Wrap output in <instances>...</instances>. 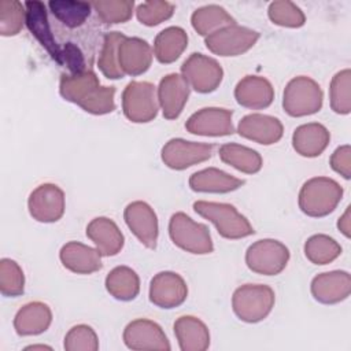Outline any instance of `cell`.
<instances>
[{
  "instance_id": "obj_37",
  "label": "cell",
  "mask_w": 351,
  "mask_h": 351,
  "mask_svg": "<svg viewBox=\"0 0 351 351\" xmlns=\"http://www.w3.org/2000/svg\"><path fill=\"white\" fill-rule=\"evenodd\" d=\"M25 291V276L21 266L10 258L0 261V292L7 298H16Z\"/></svg>"
},
{
  "instance_id": "obj_34",
  "label": "cell",
  "mask_w": 351,
  "mask_h": 351,
  "mask_svg": "<svg viewBox=\"0 0 351 351\" xmlns=\"http://www.w3.org/2000/svg\"><path fill=\"white\" fill-rule=\"evenodd\" d=\"M125 37L126 36L121 32H110L103 38L97 67L103 75L110 80H119L125 75L118 63V47Z\"/></svg>"
},
{
  "instance_id": "obj_43",
  "label": "cell",
  "mask_w": 351,
  "mask_h": 351,
  "mask_svg": "<svg viewBox=\"0 0 351 351\" xmlns=\"http://www.w3.org/2000/svg\"><path fill=\"white\" fill-rule=\"evenodd\" d=\"M330 167L339 173L343 178L350 180L351 177V147L348 144L337 147L330 159H329Z\"/></svg>"
},
{
  "instance_id": "obj_46",
  "label": "cell",
  "mask_w": 351,
  "mask_h": 351,
  "mask_svg": "<svg viewBox=\"0 0 351 351\" xmlns=\"http://www.w3.org/2000/svg\"><path fill=\"white\" fill-rule=\"evenodd\" d=\"M45 348L51 350V347H48V346H43V344H38V346H29V347H26V350H45Z\"/></svg>"
},
{
  "instance_id": "obj_31",
  "label": "cell",
  "mask_w": 351,
  "mask_h": 351,
  "mask_svg": "<svg viewBox=\"0 0 351 351\" xmlns=\"http://www.w3.org/2000/svg\"><path fill=\"white\" fill-rule=\"evenodd\" d=\"M221 160L245 174H255L262 169L263 160L258 151L241 144L228 143L219 147Z\"/></svg>"
},
{
  "instance_id": "obj_1",
  "label": "cell",
  "mask_w": 351,
  "mask_h": 351,
  "mask_svg": "<svg viewBox=\"0 0 351 351\" xmlns=\"http://www.w3.org/2000/svg\"><path fill=\"white\" fill-rule=\"evenodd\" d=\"M59 93L64 100L93 115H104L115 110V88L101 86L97 75L89 69L63 74L59 81Z\"/></svg>"
},
{
  "instance_id": "obj_19",
  "label": "cell",
  "mask_w": 351,
  "mask_h": 351,
  "mask_svg": "<svg viewBox=\"0 0 351 351\" xmlns=\"http://www.w3.org/2000/svg\"><path fill=\"white\" fill-rule=\"evenodd\" d=\"M237 132L241 137L258 144L270 145L282 137L284 128L278 118L266 114H248L239 121Z\"/></svg>"
},
{
  "instance_id": "obj_44",
  "label": "cell",
  "mask_w": 351,
  "mask_h": 351,
  "mask_svg": "<svg viewBox=\"0 0 351 351\" xmlns=\"http://www.w3.org/2000/svg\"><path fill=\"white\" fill-rule=\"evenodd\" d=\"M62 66H67V69L70 70L71 74L85 70V62H84L82 52L73 43H66L63 47Z\"/></svg>"
},
{
  "instance_id": "obj_32",
  "label": "cell",
  "mask_w": 351,
  "mask_h": 351,
  "mask_svg": "<svg viewBox=\"0 0 351 351\" xmlns=\"http://www.w3.org/2000/svg\"><path fill=\"white\" fill-rule=\"evenodd\" d=\"M191 23H192V27L200 36L207 37L208 34L225 26L234 25L236 21L223 7L218 4H207L193 11L191 16Z\"/></svg>"
},
{
  "instance_id": "obj_35",
  "label": "cell",
  "mask_w": 351,
  "mask_h": 351,
  "mask_svg": "<svg viewBox=\"0 0 351 351\" xmlns=\"http://www.w3.org/2000/svg\"><path fill=\"white\" fill-rule=\"evenodd\" d=\"M48 8L67 27H78L89 16L92 4L74 0H51Z\"/></svg>"
},
{
  "instance_id": "obj_21",
  "label": "cell",
  "mask_w": 351,
  "mask_h": 351,
  "mask_svg": "<svg viewBox=\"0 0 351 351\" xmlns=\"http://www.w3.org/2000/svg\"><path fill=\"white\" fill-rule=\"evenodd\" d=\"M118 63L123 74L140 75L152 63V48L140 37H125L118 47Z\"/></svg>"
},
{
  "instance_id": "obj_27",
  "label": "cell",
  "mask_w": 351,
  "mask_h": 351,
  "mask_svg": "<svg viewBox=\"0 0 351 351\" xmlns=\"http://www.w3.org/2000/svg\"><path fill=\"white\" fill-rule=\"evenodd\" d=\"M188 184L189 188L195 192L228 193L243 186L245 181L217 167H207L193 173L189 177Z\"/></svg>"
},
{
  "instance_id": "obj_14",
  "label": "cell",
  "mask_w": 351,
  "mask_h": 351,
  "mask_svg": "<svg viewBox=\"0 0 351 351\" xmlns=\"http://www.w3.org/2000/svg\"><path fill=\"white\" fill-rule=\"evenodd\" d=\"M123 219L128 228L143 245H145L149 250L156 248L159 234L158 217L148 203L143 200L129 203L125 207Z\"/></svg>"
},
{
  "instance_id": "obj_16",
  "label": "cell",
  "mask_w": 351,
  "mask_h": 351,
  "mask_svg": "<svg viewBox=\"0 0 351 351\" xmlns=\"http://www.w3.org/2000/svg\"><path fill=\"white\" fill-rule=\"evenodd\" d=\"M233 112L221 107H204L193 112L185 122V129L197 136H229L234 133Z\"/></svg>"
},
{
  "instance_id": "obj_39",
  "label": "cell",
  "mask_w": 351,
  "mask_h": 351,
  "mask_svg": "<svg viewBox=\"0 0 351 351\" xmlns=\"http://www.w3.org/2000/svg\"><path fill=\"white\" fill-rule=\"evenodd\" d=\"M267 15L273 23L282 27H302L306 22L303 11L288 0L271 1L267 8Z\"/></svg>"
},
{
  "instance_id": "obj_26",
  "label": "cell",
  "mask_w": 351,
  "mask_h": 351,
  "mask_svg": "<svg viewBox=\"0 0 351 351\" xmlns=\"http://www.w3.org/2000/svg\"><path fill=\"white\" fill-rule=\"evenodd\" d=\"M52 322V311L44 302L23 304L14 318V329L19 336H36L45 332Z\"/></svg>"
},
{
  "instance_id": "obj_13",
  "label": "cell",
  "mask_w": 351,
  "mask_h": 351,
  "mask_svg": "<svg viewBox=\"0 0 351 351\" xmlns=\"http://www.w3.org/2000/svg\"><path fill=\"white\" fill-rule=\"evenodd\" d=\"M27 208L33 219L38 222H56L64 214V192L56 184H41L30 192Z\"/></svg>"
},
{
  "instance_id": "obj_5",
  "label": "cell",
  "mask_w": 351,
  "mask_h": 351,
  "mask_svg": "<svg viewBox=\"0 0 351 351\" xmlns=\"http://www.w3.org/2000/svg\"><path fill=\"white\" fill-rule=\"evenodd\" d=\"M169 236L178 248L196 254L206 255L214 251V244L208 228L204 223L195 222L185 213H176L169 221Z\"/></svg>"
},
{
  "instance_id": "obj_40",
  "label": "cell",
  "mask_w": 351,
  "mask_h": 351,
  "mask_svg": "<svg viewBox=\"0 0 351 351\" xmlns=\"http://www.w3.org/2000/svg\"><path fill=\"white\" fill-rule=\"evenodd\" d=\"M104 23H123L132 18L133 0H99L90 3Z\"/></svg>"
},
{
  "instance_id": "obj_7",
  "label": "cell",
  "mask_w": 351,
  "mask_h": 351,
  "mask_svg": "<svg viewBox=\"0 0 351 351\" xmlns=\"http://www.w3.org/2000/svg\"><path fill=\"white\" fill-rule=\"evenodd\" d=\"M122 110L134 123H145L158 115L156 88L148 81H130L122 92Z\"/></svg>"
},
{
  "instance_id": "obj_4",
  "label": "cell",
  "mask_w": 351,
  "mask_h": 351,
  "mask_svg": "<svg viewBox=\"0 0 351 351\" xmlns=\"http://www.w3.org/2000/svg\"><path fill=\"white\" fill-rule=\"evenodd\" d=\"M276 295L269 285L244 284L232 296V308L239 319L256 324L265 319L274 307Z\"/></svg>"
},
{
  "instance_id": "obj_30",
  "label": "cell",
  "mask_w": 351,
  "mask_h": 351,
  "mask_svg": "<svg viewBox=\"0 0 351 351\" xmlns=\"http://www.w3.org/2000/svg\"><path fill=\"white\" fill-rule=\"evenodd\" d=\"M107 292L121 302L133 300L140 292V278L129 266H117L106 277Z\"/></svg>"
},
{
  "instance_id": "obj_8",
  "label": "cell",
  "mask_w": 351,
  "mask_h": 351,
  "mask_svg": "<svg viewBox=\"0 0 351 351\" xmlns=\"http://www.w3.org/2000/svg\"><path fill=\"white\" fill-rule=\"evenodd\" d=\"M289 250L278 240L262 239L252 243L245 251V263L256 274L276 276L280 274L288 261Z\"/></svg>"
},
{
  "instance_id": "obj_24",
  "label": "cell",
  "mask_w": 351,
  "mask_h": 351,
  "mask_svg": "<svg viewBox=\"0 0 351 351\" xmlns=\"http://www.w3.org/2000/svg\"><path fill=\"white\" fill-rule=\"evenodd\" d=\"M86 236L93 241L101 256L117 255L125 243L118 225L107 217L93 218L86 226Z\"/></svg>"
},
{
  "instance_id": "obj_11",
  "label": "cell",
  "mask_w": 351,
  "mask_h": 351,
  "mask_svg": "<svg viewBox=\"0 0 351 351\" xmlns=\"http://www.w3.org/2000/svg\"><path fill=\"white\" fill-rule=\"evenodd\" d=\"M213 144L188 141L184 138L169 140L160 152L162 162L173 170H185L211 158Z\"/></svg>"
},
{
  "instance_id": "obj_42",
  "label": "cell",
  "mask_w": 351,
  "mask_h": 351,
  "mask_svg": "<svg viewBox=\"0 0 351 351\" xmlns=\"http://www.w3.org/2000/svg\"><path fill=\"white\" fill-rule=\"evenodd\" d=\"M63 347L66 351H96L99 350V339L89 325L80 324L66 333Z\"/></svg>"
},
{
  "instance_id": "obj_33",
  "label": "cell",
  "mask_w": 351,
  "mask_h": 351,
  "mask_svg": "<svg viewBox=\"0 0 351 351\" xmlns=\"http://www.w3.org/2000/svg\"><path fill=\"white\" fill-rule=\"evenodd\" d=\"M304 255L314 265H328L341 255V245L328 234H313L304 243Z\"/></svg>"
},
{
  "instance_id": "obj_36",
  "label": "cell",
  "mask_w": 351,
  "mask_h": 351,
  "mask_svg": "<svg viewBox=\"0 0 351 351\" xmlns=\"http://www.w3.org/2000/svg\"><path fill=\"white\" fill-rule=\"evenodd\" d=\"M351 70L344 69L336 73L330 81L329 99L330 108L336 114H350L351 111Z\"/></svg>"
},
{
  "instance_id": "obj_41",
  "label": "cell",
  "mask_w": 351,
  "mask_h": 351,
  "mask_svg": "<svg viewBox=\"0 0 351 351\" xmlns=\"http://www.w3.org/2000/svg\"><path fill=\"white\" fill-rule=\"evenodd\" d=\"M174 14V4L169 1H160V0H151L144 1L137 5L136 15L140 23L145 26H156L169 18H171Z\"/></svg>"
},
{
  "instance_id": "obj_15",
  "label": "cell",
  "mask_w": 351,
  "mask_h": 351,
  "mask_svg": "<svg viewBox=\"0 0 351 351\" xmlns=\"http://www.w3.org/2000/svg\"><path fill=\"white\" fill-rule=\"evenodd\" d=\"M188 296L185 280L176 271H159L149 282V302L160 308L181 306Z\"/></svg>"
},
{
  "instance_id": "obj_9",
  "label": "cell",
  "mask_w": 351,
  "mask_h": 351,
  "mask_svg": "<svg viewBox=\"0 0 351 351\" xmlns=\"http://www.w3.org/2000/svg\"><path fill=\"white\" fill-rule=\"evenodd\" d=\"M181 75L197 93H210L222 82L223 70L214 58L193 52L184 60Z\"/></svg>"
},
{
  "instance_id": "obj_17",
  "label": "cell",
  "mask_w": 351,
  "mask_h": 351,
  "mask_svg": "<svg viewBox=\"0 0 351 351\" xmlns=\"http://www.w3.org/2000/svg\"><path fill=\"white\" fill-rule=\"evenodd\" d=\"M26 8V26L30 30V33L37 38V41L45 48V51L51 55V58L58 63L62 64L63 59V47H59L52 30L49 27L47 8L43 1L33 0V1H25Z\"/></svg>"
},
{
  "instance_id": "obj_10",
  "label": "cell",
  "mask_w": 351,
  "mask_h": 351,
  "mask_svg": "<svg viewBox=\"0 0 351 351\" xmlns=\"http://www.w3.org/2000/svg\"><path fill=\"white\" fill-rule=\"evenodd\" d=\"M259 40V33L240 25L225 26L204 38L207 49L219 56H237L251 49Z\"/></svg>"
},
{
  "instance_id": "obj_38",
  "label": "cell",
  "mask_w": 351,
  "mask_h": 351,
  "mask_svg": "<svg viewBox=\"0 0 351 351\" xmlns=\"http://www.w3.org/2000/svg\"><path fill=\"white\" fill-rule=\"evenodd\" d=\"M26 21V8L18 0L0 1V34L15 36L18 34Z\"/></svg>"
},
{
  "instance_id": "obj_29",
  "label": "cell",
  "mask_w": 351,
  "mask_h": 351,
  "mask_svg": "<svg viewBox=\"0 0 351 351\" xmlns=\"http://www.w3.org/2000/svg\"><path fill=\"white\" fill-rule=\"evenodd\" d=\"M188 47V34L180 26H169L159 32L154 41V53L160 63L176 62Z\"/></svg>"
},
{
  "instance_id": "obj_45",
  "label": "cell",
  "mask_w": 351,
  "mask_h": 351,
  "mask_svg": "<svg viewBox=\"0 0 351 351\" xmlns=\"http://www.w3.org/2000/svg\"><path fill=\"white\" fill-rule=\"evenodd\" d=\"M350 206L346 208L343 215L337 221V228L348 239L351 236V215H350Z\"/></svg>"
},
{
  "instance_id": "obj_12",
  "label": "cell",
  "mask_w": 351,
  "mask_h": 351,
  "mask_svg": "<svg viewBox=\"0 0 351 351\" xmlns=\"http://www.w3.org/2000/svg\"><path fill=\"white\" fill-rule=\"evenodd\" d=\"M123 343L136 351H169L171 348L160 325L147 318H137L125 326Z\"/></svg>"
},
{
  "instance_id": "obj_20",
  "label": "cell",
  "mask_w": 351,
  "mask_h": 351,
  "mask_svg": "<svg viewBox=\"0 0 351 351\" xmlns=\"http://www.w3.org/2000/svg\"><path fill=\"white\" fill-rule=\"evenodd\" d=\"M189 90L191 88L186 81L177 73H170L160 80L158 86V100L166 119H176L180 117L188 101Z\"/></svg>"
},
{
  "instance_id": "obj_23",
  "label": "cell",
  "mask_w": 351,
  "mask_h": 351,
  "mask_svg": "<svg viewBox=\"0 0 351 351\" xmlns=\"http://www.w3.org/2000/svg\"><path fill=\"white\" fill-rule=\"evenodd\" d=\"M62 265L77 274H90L103 267L101 254L97 248H92L80 241L66 243L59 252Z\"/></svg>"
},
{
  "instance_id": "obj_25",
  "label": "cell",
  "mask_w": 351,
  "mask_h": 351,
  "mask_svg": "<svg viewBox=\"0 0 351 351\" xmlns=\"http://www.w3.org/2000/svg\"><path fill=\"white\" fill-rule=\"evenodd\" d=\"M330 141L329 130L318 123L308 122L298 126L292 134L293 149L304 158L319 156Z\"/></svg>"
},
{
  "instance_id": "obj_2",
  "label": "cell",
  "mask_w": 351,
  "mask_h": 351,
  "mask_svg": "<svg viewBox=\"0 0 351 351\" xmlns=\"http://www.w3.org/2000/svg\"><path fill=\"white\" fill-rule=\"evenodd\" d=\"M341 185L329 177H313L299 191V208L308 217L319 218L335 211L343 197Z\"/></svg>"
},
{
  "instance_id": "obj_28",
  "label": "cell",
  "mask_w": 351,
  "mask_h": 351,
  "mask_svg": "<svg viewBox=\"0 0 351 351\" xmlns=\"http://www.w3.org/2000/svg\"><path fill=\"white\" fill-rule=\"evenodd\" d=\"M174 335L182 351H204L210 346L207 325L193 315H181L177 318L174 322Z\"/></svg>"
},
{
  "instance_id": "obj_18",
  "label": "cell",
  "mask_w": 351,
  "mask_h": 351,
  "mask_svg": "<svg viewBox=\"0 0 351 351\" xmlns=\"http://www.w3.org/2000/svg\"><path fill=\"white\" fill-rule=\"evenodd\" d=\"M313 298L322 304H336L351 293V276L346 270H332L315 276L311 280Z\"/></svg>"
},
{
  "instance_id": "obj_3",
  "label": "cell",
  "mask_w": 351,
  "mask_h": 351,
  "mask_svg": "<svg viewBox=\"0 0 351 351\" xmlns=\"http://www.w3.org/2000/svg\"><path fill=\"white\" fill-rule=\"evenodd\" d=\"M193 210L204 219L213 222L217 232L225 239L237 240L255 233L250 221L233 204L197 200L193 203Z\"/></svg>"
},
{
  "instance_id": "obj_22",
  "label": "cell",
  "mask_w": 351,
  "mask_h": 351,
  "mask_svg": "<svg viewBox=\"0 0 351 351\" xmlns=\"http://www.w3.org/2000/svg\"><path fill=\"white\" fill-rule=\"evenodd\" d=\"M234 99L245 108H266L273 103L274 88L265 77L245 75L234 88Z\"/></svg>"
},
{
  "instance_id": "obj_6",
  "label": "cell",
  "mask_w": 351,
  "mask_h": 351,
  "mask_svg": "<svg viewBox=\"0 0 351 351\" xmlns=\"http://www.w3.org/2000/svg\"><path fill=\"white\" fill-rule=\"evenodd\" d=\"M324 93L321 86L310 77L292 78L282 93V108L291 117H306L321 110Z\"/></svg>"
}]
</instances>
